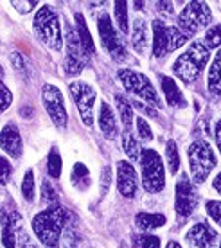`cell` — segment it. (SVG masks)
I'll return each instance as SVG.
<instances>
[{"label":"cell","instance_id":"cell-1","mask_svg":"<svg viewBox=\"0 0 221 248\" xmlns=\"http://www.w3.org/2000/svg\"><path fill=\"white\" fill-rule=\"evenodd\" d=\"M68 223V212L60 205H50L49 209L36 214L32 219V230L47 248H60V237Z\"/></svg>","mask_w":221,"mask_h":248},{"label":"cell","instance_id":"cell-2","mask_svg":"<svg viewBox=\"0 0 221 248\" xmlns=\"http://www.w3.org/2000/svg\"><path fill=\"white\" fill-rule=\"evenodd\" d=\"M209 62V49L205 47L203 42H194L184 54L174 62L173 72L178 76L185 83H192L200 78L202 70Z\"/></svg>","mask_w":221,"mask_h":248},{"label":"cell","instance_id":"cell-3","mask_svg":"<svg viewBox=\"0 0 221 248\" xmlns=\"http://www.w3.org/2000/svg\"><path fill=\"white\" fill-rule=\"evenodd\" d=\"M34 31L36 36L42 40L52 50H60L63 45L62 31H60V22L56 18L49 6H43L38 9L36 16H34Z\"/></svg>","mask_w":221,"mask_h":248},{"label":"cell","instance_id":"cell-4","mask_svg":"<svg viewBox=\"0 0 221 248\" xmlns=\"http://www.w3.org/2000/svg\"><path fill=\"white\" fill-rule=\"evenodd\" d=\"M141 166H142V186L147 192H160L166 184L164 164L157 151L153 149H142L141 151Z\"/></svg>","mask_w":221,"mask_h":248},{"label":"cell","instance_id":"cell-5","mask_svg":"<svg viewBox=\"0 0 221 248\" xmlns=\"http://www.w3.org/2000/svg\"><path fill=\"white\" fill-rule=\"evenodd\" d=\"M189 166L192 173V180L196 184L207 180V176L216 168L214 151L205 140H196L189 148Z\"/></svg>","mask_w":221,"mask_h":248},{"label":"cell","instance_id":"cell-6","mask_svg":"<svg viewBox=\"0 0 221 248\" xmlns=\"http://www.w3.org/2000/svg\"><path fill=\"white\" fill-rule=\"evenodd\" d=\"M212 22V11L207 2H189L178 16V29L189 38Z\"/></svg>","mask_w":221,"mask_h":248},{"label":"cell","instance_id":"cell-7","mask_svg":"<svg viewBox=\"0 0 221 248\" xmlns=\"http://www.w3.org/2000/svg\"><path fill=\"white\" fill-rule=\"evenodd\" d=\"M187 42V36L178 27H167L164 22H153V54L157 58L166 56Z\"/></svg>","mask_w":221,"mask_h":248},{"label":"cell","instance_id":"cell-8","mask_svg":"<svg viewBox=\"0 0 221 248\" xmlns=\"http://www.w3.org/2000/svg\"><path fill=\"white\" fill-rule=\"evenodd\" d=\"M119 79L124 85V88L131 93H135L137 97L151 103L153 106H160L158 93L153 88L151 81L147 79V76H144L142 72L129 70V68H123V70H119Z\"/></svg>","mask_w":221,"mask_h":248},{"label":"cell","instance_id":"cell-9","mask_svg":"<svg viewBox=\"0 0 221 248\" xmlns=\"http://www.w3.org/2000/svg\"><path fill=\"white\" fill-rule=\"evenodd\" d=\"M70 93L74 97V103L78 106L81 119L86 126L94 124V103H95V90L88 83L74 81L70 83Z\"/></svg>","mask_w":221,"mask_h":248},{"label":"cell","instance_id":"cell-10","mask_svg":"<svg viewBox=\"0 0 221 248\" xmlns=\"http://www.w3.org/2000/svg\"><path fill=\"white\" fill-rule=\"evenodd\" d=\"M97 29H99V36H101V42H103V47L106 49V52L110 54L113 60L117 62H123L126 58V49L123 45V40L119 36V32L115 31V27L111 24V18L108 15H103L97 22Z\"/></svg>","mask_w":221,"mask_h":248},{"label":"cell","instance_id":"cell-11","mask_svg":"<svg viewBox=\"0 0 221 248\" xmlns=\"http://www.w3.org/2000/svg\"><path fill=\"white\" fill-rule=\"evenodd\" d=\"M196 205H198L196 189L192 186V182L189 180V176L184 174L178 180V184H176V205H174L180 219L185 221L192 214V211L196 209Z\"/></svg>","mask_w":221,"mask_h":248},{"label":"cell","instance_id":"cell-12","mask_svg":"<svg viewBox=\"0 0 221 248\" xmlns=\"http://www.w3.org/2000/svg\"><path fill=\"white\" fill-rule=\"evenodd\" d=\"M42 99L45 105V110L54 121L58 128H65L68 123V115L65 110V103H63V95L60 88L52 87V85H45L42 90Z\"/></svg>","mask_w":221,"mask_h":248},{"label":"cell","instance_id":"cell-13","mask_svg":"<svg viewBox=\"0 0 221 248\" xmlns=\"http://www.w3.org/2000/svg\"><path fill=\"white\" fill-rule=\"evenodd\" d=\"M65 42H67V58H65V68L68 74H79L85 68V50L81 47V42L78 38V32L74 31L68 25L67 34H65Z\"/></svg>","mask_w":221,"mask_h":248},{"label":"cell","instance_id":"cell-14","mask_svg":"<svg viewBox=\"0 0 221 248\" xmlns=\"http://www.w3.org/2000/svg\"><path fill=\"white\" fill-rule=\"evenodd\" d=\"M0 225H2V243L6 248L16 247V236L20 230V214L15 209L0 211Z\"/></svg>","mask_w":221,"mask_h":248},{"label":"cell","instance_id":"cell-15","mask_svg":"<svg viewBox=\"0 0 221 248\" xmlns=\"http://www.w3.org/2000/svg\"><path fill=\"white\" fill-rule=\"evenodd\" d=\"M117 187H119V192L126 198L135 196L137 189H139V176L129 162L117 164Z\"/></svg>","mask_w":221,"mask_h":248},{"label":"cell","instance_id":"cell-16","mask_svg":"<svg viewBox=\"0 0 221 248\" xmlns=\"http://www.w3.org/2000/svg\"><path fill=\"white\" fill-rule=\"evenodd\" d=\"M187 241L194 248H216L218 234L209 223H198L187 232Z\"/></svg>","mask_w":221,"mask_h":248},{"label":"cell","instance_id":"cell-17","mask_svg":"<svg viewBox=\"0 0 221 248\" xmlns=\"http://www.w3.org/2000/svg\"><path fill=\"white\" fill-rule=\"evenodd\" d=\"M0 148L6 151L11 158H18L22 155V137H20L16 126L7 124L0 133Z\"/></svg>","mask_w":221,"mask_h":248},{"label":"cell","instance_id":"cell-18","mask_svg":"<svg viewBox=\"0 0 221 248\" xmlns=\"http://www.w3.org/2000/svg\"><path fill=\"white\" fill-rule=\"evenodd\" d=\"M160 79H162V90L166 93L167 105L173 106V108H182V106H185L184 93L180 92V88L174 83V79L169 78V76H162Z\"/></svg>","mask_w":221,"mask_h":248},{"label":"cell","instance_id":"cell-19","mask_svg":"<svg viewBox=\"0 0 221 248\" xmlns=\"http://www.w3.org/2000/svg\"><path fill=\"white\" fill-rule=\"evenodd\" d=\"M99 126L101 131L105 133L106 139H113L117 135V119L111 112L108 103H101V110H99Z\"/></svg>","mask_w":221,"mask_h":248},{"label":"cell","instance_id":"cell-20","mask_svg":"<svg viewBox=\"0 0 221 248\" xmlns=\"http://www.w3.org/2000/svg\"><path fill=\"white\" fill-rule=\"evenodd\" d=\"M131 42L137 52L144 54L147 49V42H149V32H147V24L142 18H135L133 22V34H131Z\"/></svg>","mask_w":221,"mask_h":248},{"label":"cell","instance_id":"cell-21","mask_svg":"<svg viewBox=\"0 0 221 248\" xmlns=\"http://www.w3.org/2000/svg\"><path fill=\"white\" fill-rule=\"evenodd\" d=\"M209 92L216 97H221V49L209 68Z\"/></svg>","mask_w":221,"mask_h":248},{"label":"cell","instance_id":"cell-22","mask_svg":"<svg viewBox=\"0 0 221 248\" xmlns=\"http://www.w3.org/2000/svg\"><path fill=\"white\" fill-rule=\"evenodd\" d=\"M76 32H78V38H79L83 50H85L86 54H92L94 50H95V45H94V40H92V36H90V32H88L85 16H83L81 13L76 15Z\"/></svg>","mask_w":221,"mask_h":248},{"label":"cell","instance_id":"cell-23","mask_svg":"<svg viewBox=\"0 0 221 248\" xmlns=\"http://www.w3.org/2000/svg\"><path fill=\"white\" fill-rule=\"evenodd\" d=\"M135 225L141 230H155L166 225L164 214H149V212H139L135 216Z\"/></svg>","mask_w":221,"mask_h":248},{"label":"cell","instance_id":"cell-24","mask_svg":"<svg viewBox=\"0 0 221 248\" xmlns=\"http://www.w3.org/2000/svg\"><path fill=\"white\" fill-rule=\"evenodd\" d=\"M72 184L79 191H85V189H88L90 187V173H88V169H86L85 164H81V162H78L76 166H74L72 169Z\"/></svg>","mask_w":221,"mask_h":248},{"label":"cell","instance_id":"cell-25","mask_svg":"<svg viewBox=\"0 0 221 248\" xmlns=\"http://www.w3.org/2000/svg\"><path fill=\"white\" fill-rule=\"evenodd\" d=\"M123 149L131 160H141V148L137 142V137L131 130H124L123 135Z\"/></svg>","mask_w":221,"mask_h":248},{"label":"cell","instance_id":"cell-26","mask_svg":"<svg viewBox=\"0 0 221 248\" xmlns=\"http://www.w3.org/2000/svg\"><path fill=\"white\" fill-rule=\"evenodd\" d=\"M65 247L67 248H85L86 239L83 237V234L78 232L76 225L67 223L65 227Z\"/></svg>","mask_w":221,"mask_h":248},{"label":"cell","instance_id":"cell-27","mask_svg":"<svg viewBox=\"0 0 221 248\" xmlns=\"http://www.w3.org/2000/svg\"><path fill=\"white\" fill-rule=\"evenodd\" d=\"M115 103H117V108H119V113H121V119H123L124 130H131V124H133V108H131V103L124 99L123 95H117Z\"/></svg>","mask_w":221,"mask_h":248},{"label":"cell","instance_id":"cell-28","mask_svg":"<svg viewBox=\"0 0 221 248\" xmlns=\"http://www.w3.org/2000/svg\"><path fill=\"white\" fill-rule=\"evenodd\" d=\"M166 158H167V164H169V173L174 174L180 168V155L174 140H169L166 144Z\"/></svg>","mask_w":221,"mask_h":248},{"label":"cell","instance_id":"cell-29","mask_svg":"<svg viewBox=\"0 0 221 248\" xmlns=\"http://www.w3.org/2000/svg\"><path fill=\"white\" fill-rule=\"evenodd\" d=\"M115 20H117V25H119V29L121 32H128V4L126 2H115Z\"/></svg>","mask_w":221,"mask_h":248},{"label":"cell","instance_id":"cell-30","mask_svg":"<svg viewBox=\"0 0 221 248\" xmlns=\"http://www.w3.org/2000/svg\"><path fill=\"white\" fill-rule=\"evenodd\" d=\"M133 248H160V239L149 234H139L133 237Z\"/></svg>","mask_w":221,"mask_h":248},{"label":"cell","instance_id":"cell-31","mask_svg":"<svg viewBox=\"0 0 221 248\" xmlns=\"http://www.w3.org/2000/svg\"><path fill=\"white\" fill-rule=\"evenodd\" d=\"M203 44H205L207 49H216V47H220L221 45V25L210 27L209 31H207V34H205Z\"/></svg>","mask_w":221,"mask_h":248},{"label":"cell","instance_id":"cell-32","mask_svg":"<svg viewBox=\"0 0 221 248\" xmlns=\"http://www.w3.org/2000/svg\"><path fill=\"white\" fill-rule=\"evenodd\" d=\"M49 174L52 178H60V174H62V158H60V153L56 148L50 149L49 153Z\"/></svg>","mask_w":221,"mask_h":248},{"label":"cell","instance_id":"cell-33","mask_svg":"<svg viewBox=\"0 0 221 248\" xmlns=\"http://www.w3.org/2000/svg\"><path fill=\"white\" fill-rule=\"evenodd\" d=\"M22 192H24V198L32 202L34 200V173L32 169H29L24 176V182H22Z\"/></svg>","mask_w":221,"mask_h":248},{"label":"cell","instance_id":"cell-34","mask_svg":"<svg viewBox=\"0 0 221 248\" xmlns=\"http://www.w3.org/2000/svg\"><path fill=\"white\" fill-rule=\"evenodd\" d=\"M11 101H13L11 90H9V88L0 81V112L7 110V108L11 106Z\"/></svg>","mask_w":221,"mask_h":248},{"label":"cell","instance_id":"cell-35","mask_svg":"<svg viewBox=\"0 0 221 248\" xmlns=\"http://www.w3.org/2000/svg\"><path fill=\"white\" fill-rule=\"evenodd\" d=\"M137 131H139V137H141L142 140H151L153 139L151 128H149V124H147V121L144 117L137 119Z\"/></svg>","mask_w":221,"mask_h":248},{"label":"cell","instance_id":"cell-36","mask_svg":"<svg viewBox=\"0 0 221 248\" xmlns=\"http://www.w3.org/2000/svg\"><path fill=\"white\" fill-rule=\"evenodd\" d=\"M43 191H42V198H43V202L49 205H58V196H56V192H54V189L50 187V184L49 182H43V187H42Z\"/></svg>","mask_w":221,"mask_h":248},{"label":"cell","instance_id":"cell-37","mask_svg":"<svg viewBox=\"0 0 221 248\" xmlns=\"http://www.w3.org/2000/svg\"><path fill=\"white\" fill-rule=\"evenodd\" d=\"M207 212H209V216L214 219L216 223L221 227V202H216V200L207 202Z\"/></svg>","mask_w":221,"mask_h":248},{"label":"cell","instance_id":"cell-38","mask_svg":"<svg viewBox=\"0 0 221 248\" xmlns=\"http://www.w3.org/2000/svg\"><path fill=\"white\" fill-rule=\"evenodd\" d=\"M11 178V164L0 155V186L7 184Z\"/></svg>","mask_w":221,"mask_h":248},{"label":"cell","instance_id":"cell-39","mask_svg":"<svg viewBox=\"0 0 221 248\" xmlns=\"http://www.w3.org/2000/svg\"><path fill=\"white\" fill-rule=\"evenodd\" d=\"M11 4H13V7L18 9L20 13H29L31 9H34V7L38 6L36 0H29V2H16V0H15V2H11Z\"/></svg>","mask_w":221,"mask_h":248},{"label":"cell","instance_id":"cell-40","mask_svg":"<svg viewBox=\"0 0 221 248\" xmlns=\"http://www.w3.org/2000/svg\"><path fill=\"white\" fill-rule=\"evenodd\" d=\"M16 239H18V248H38L36 245L31 241V237L27 236L25 232H22V230H18V236H16Z\"/></svg>","mask_w":221,"mask_h":248},{"label":"cell","instance_id":"cell-41","mask_svg":"<svg viewBox=\"0 0 221 248\" xmlns=\"http://www.w3.org/2000/svg\"><path fill=\"white\" fill-rule=\"evenodd\" d=\"M110 173H111V169L110 168H105L103 169V184H101V189H103V194L106 192V189H108V186H110Z\"/></svg>","mask_w":221,"mask_h":248},{"label":"cell","instance_id":"cell-42","mask_svg":"<svg viewBox=\"0 0 221 248\" xmlns=\"http://www.w3.org/2000/svg\"><path fill=\"white\" fill-rule=\"evenodd\" d=\"M133 106H135L137 110H142V112H146L147 115H151V117H157V112H155V108H149L147 105H142L141 101H135V103H133Z\"/></svg>","mask_w":221,"mask_h":248},{"label":"cell","instance_id":"cell-43","mask_svg":"<svg viewBox=\"0 0 221 248\" xmlns=\"http://www.w3.org/2000/svg\"><path fill=\"white\" fill-rule=\"evenodd\" d=\"M11 62H13V67H15V68H18V70H22V68H24V60H22V56H20L18 52L11 54Z\"/></svg>","mask_w":221,"mask_h":248},{"label":"cell","instance_id":"cell-44","mask_svg":"<svg viewBox=\"0 0 221 248\" xmlns=\"http://www.w3.org/2000/svg\"><path fill=\"white\" fill-rule=\"evenodd\" d=\"M216 144H218V149H220L221 153V119L220 123L216 124Z\"/></svg>","mask_w":221,"mask_h":248},{"label":"cell","instance_id":"cell-45","mask_svg":"<svg viewBox=\"0 0 221 248\" xmlns=\"http://www.w3.org/2000/svg\"><path fill=\"white\" fill-rule=\"evenodd\" d=\"M157 4H158V9H162V11H166V13H171L173 11L171 2H157Z\"/></svg>","mask_w":221,"mask_h":248},{"label":"cell","instance_id":"cell-46","mask_svg":"<svg viewBox=\"0 0 221 248\" xmlns=\"http://www.w3.org/2000/svg\"><path fill=\"white\" fill-rule=\"evenodd\" d=\"M212 186H214L216 191H218V192H220V194H221V173L218 174V176H216V178H214V182H212Z\"/></svg>","mask_w":221,"mask_h":248},{"label":"cell","instance_id":"cell-47","mask_svg":"<svg viewBox=\"0 0 221 248\" xmlns=\"http://www.w3.org/2000/svg\"><path fill=\"white\" fill-rule=\"evenodd\" d=\"M166 248H182V247H180V245L176 241H169V243H167Z\"/></svg>","mask_w":221,"mask_h":248},{"label":"cell","instance_id":"cell-48","mask_svg":"<svg viewBox=\"0 0 221 248\" xmlns=\"http://www.w3.org/2000/svg\"><path fill=\"white\" fill-rule=\"evenodd\" d=\"M0 72H2V68H0Z\"/></svg>","mask_w":221,"mask_h":248},{"label":"cell","instance_id":"cell-49","mask_svg":"<svg viewBox=\"0 0 221 248\" xmlns=\"http://www.w3.org/2000/svg\"><path fill=\"white\" fill-rule=\"evenodd\" d=\"M220 248H221V245H220Z\"/></svg>","mask_w":221,"mask_h":248}]
</instances>
